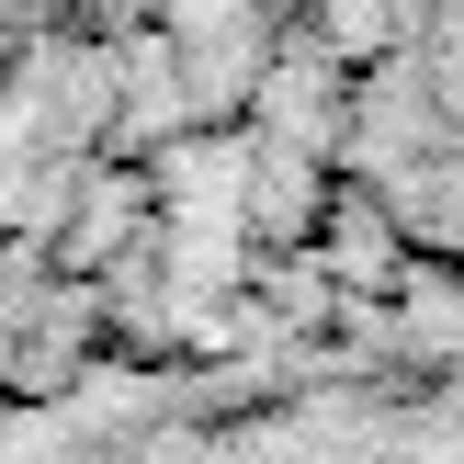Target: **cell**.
<instances>
[{"label": "cell", "mask_w": 464, "mask_h": 464, "mask_svg": "<svg viewBox=\"0 0 464 464\" xmlns=\"http://www.w3.org/2000/svg\"><path fill=\"white\" fill-rule=\"evenodd\" d=\"M0 113H12V0H0Z\"/></svg>", "instance_id": "cell-1"}]
</instances>
